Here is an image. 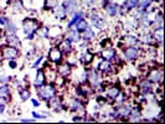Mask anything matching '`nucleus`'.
Returning <instances> with one entry per match:
<instances>
[{
	"label": "nucleus",
	"instance_id": "obj_1",
	"mask_svg": "<svg viewBox=\"0 0 165 124\" xmlns=\"http://www.w3.org/2000/svg\"><path fill=\"white\" fill-rule=\"evenodd\" d=\"M37 25L34 20H26L24 21V31L26 34H29V39H32V32L36 30Z\"/></svg>",
	"mask_w": 165,
	"mask_h": 124
},
{
	"label": "nucleus",
	"instance_id": "obj_2",
	"mask_svg": "<svg viewBox=\"0 0 165 124\" xmlns=\"http://www.w3.org/2000/svg\"><path fill=\"white\" fill-rule=\"evenodd\" d=\"M39 94H40L42 98H51V97H53V94H55V89L51 88V87H42V88H40Z\"/></svg>",
	"mask_w": 165,
	"mask_h": 124
},
{
	"label": "nucleus",
	"instance_id": "obj_3",
	"mask_svg": "<svg viewBox=\"0 0 165 124\" xmlns=\"http://www.w3.org/2000/svg\"><path fill=\"white\" fill-rule=\"evenodd\" d=\"M50 58L55 62H59L61 60V52L59 48H52L50 51Z\"/></svg>",
	"mask_w": 165,
	"mask_h": 124
},
{
	"label": "nucleus",
	"instance_id": "obj_4",
	"mask_svg": "<svg viewBox=\"0 0 165 124\" xmlns=\"http://www.w3.org/2000/svg\"><path fill=\"white\" fill-rule=\"evenodd\" d=\"M125 56H127L128 60H133V58H135V57L138 56V50L134 48V47L127 48V50H125Z\"/></svg>",
	"mask_w": 165,
	"mask_h": 124
},
{
	"label": "nucleus",
	"instance_id": "obj_5",
	"mask_svg": "<svg viewBox=\"0 0 165 124\" xmlns=\"http://www.w3.org/2000/svg\"><path fill=\"white\" fill-rule=\"evenodd\" d=\"M4 56L6 58H9V60H13V58H15L16 56H17V51H16L15 48H6L4 51Z\"/></svg>",
	"mask_w": 165,
	"mask_h": 124
},
{
	"label": "nucleus",
	"instance_id": "obj_6",
	"mask_svg": "<svg viewBox=\"0 0 165 124\" xmlns=\"http://www.w3.org/2000/svg\"><path fill=\"white\" fill-rule=\"evenodd\" d=\"M149 79H150V81H153V82H158V81H160V79H161V75H160L158 71H153V72L150 73Z\"/></svg>",
	"mask_w": 165,
	"mask_h": 124
},
{
	"label": "nucleus",
	"instance_id": "obj_7",
	"mask_svg": "<svg viewBox=\"0 0 165 124\" xmlns=\"http://www.w3.org/2000/svg\"><path fill=\"white\" fill-rule=\"evenodd\" d=\"M44 83V73L41 72V71H39V73H37V78H36V81H35V86H41Z\"/></svg>",
	"mask_w": 165,
	"mask_h": 124
},
{
	"label": "nucleus",
	"instance_id": "obj_8",
	"mask_svg": "<svg viewBox=\"0 0 165 124\" xmlns=\"http://www.w3.org/2000/svg\"><path fill=\"white\" fill-rule=\"evenodd\" d=\"M138 3H139V0H125L124 5H125L128 9H130V8H135V6L138 5Z\"/></svg>",
	"mask_w": 165,
	"mask_h": 124
},
{
	"label": "nucleus",
	"instance_id": "obj_9",
	"mask_svg": "<svg viewBox=\"0 0 165 124\" xmlns=\"http://www.w3.org/2000/svg\"><path fill=\"white\" fill-rule=\"evenodd\" d=\"M103 20L102 19H98V17H93V25L96 26V27H98V29H102L103 27Z\"/></svg>",
	"mask_w": 165,
	"mask_h": 124
},
{
	"label": "nucleus",
	"instance_id": "obj_10",
	"mask_svg": "<svg viewBox=\"0 0 165 124\" xmlns=\"http://www.w3.org/2000/svg\"><path fill=\"white\" fill-rule=\"evenodd\" d=\"M8 41H9L11 45H14V46H19V45H20L19 40L16 39L14 35H9V36H8Z\"/></svg>",
	"mask_w": 165,
	"mask_h": 124
},
{
	"label": "nucleus",
	"instance_id": "obj_11",
	"mask_svg": "<svg viewBox=\"0 0 165 124\" xmlns=\"http://www.w3.org/2000/svg\"><path fill=\"white\" fill-rule=\"evenodd\" d=\"M87 22H86V20H78V22H77V29L78 30H86L87 29Z\"/></svg>",
	"mask_w": 165,
	"mask_h": 124
},
{
	"label": "nucleus",
	"instance_id": "obj_12",
	"mask_svg": "<svg viewBox=\"0 0 165 124\" xmlns=\"http://www.w3.org/2000/svg\"><path fill=\"white\" fill-rule=\"evenodd\" d=\"M118 93H119V91H118V88H111L108 92H107V94H108V97H111V98H116L117 96H118Z\"/></svg>",
	"mask_w": 165,
	"mask_h": 124
},
{
	"label": "nucleus",
	"instance_id": "obj_13",
	"mask_svg": "<svg viewBox=\"0 0 165 124\" xmlns=\"http://www.w3.org/2000/svg\"><path fill=\"white\" fill-rule=\"evenodd\" d=\"M117 5H108V8H107V11L111 14V15H116V13H117Z\"/></svg>",
	"mask_w": 165,
	"mask_h": 124
},
{
	"label": "nucleus",
	"instance_id": "obj_14",
	"mask_svg": "<svg viewBox=\"0 0 165 124\" xmlns=\"http://www.w3.org/2000/svg\"><path fill=\"white\" fill-rule=\"evenodd\" d=\"M65 14H66V9H65V8H59V9L56 10V16L60 17V19H62V17L65 16Z\"/></svg>",
	"mask_w": 165,
	"mask_h": 124
},
{
	"label": "nucleus",
	"instance_id": "obj_15",
	"mask_svg": "<svg viewBox=\"0 0 165 124\" xmlns=\"http://www.w3.org/2000/svg\"><path fill=\"white\" fill-rule=\"evenodd\" d=\"M103 56H104V58H112V57H114V51L113 50H107L103 52Z\"/></svg>",
	"mask_w": 165,
	"mask_h": 124
},
{
	"label": "nucleus",
	"instance_id": "obj_16",
	"mask_svg": "<svg viewBox=\"0 0 165 124\" xmlns=\"http://www.w3.org/2000/svg\"><path fill=\"white\" fill-rule=\"evenodd\" d=\"M68 41H78V34L75 32V31H71L70 35H68Z\"/></svg>",
	"mask_w": 165,
	"mask_h": 124
},
{
	"label": "nucleus",
	"instance_id": "obj_17",
	"mask_svg": "<svg viewBox=\"0 0 165 124\" xmlns=\"http://www.w3.org/2000/svg\"><path fill=\"white\" fill-rule=\"evenodd\" d=\"M109 67H111V65H109V62L108 61H103L99 63V68L101 70H103V71H107V70H109Z\"/></svg>",
	"mask_w": 165,
	"mask_h": 124
},
{
	"label": "nucleus",
	"instance_id": "obj_18",
	"mask_svg": "<svg viewBox=\"0 0 165 124\" xmlns=\"http://www.w3.org/2000/svg\"><path fill=\"white\" fill-rule=\"evenodd\" d=\"M61 47H62V50H63L65 52H68V51L71 50V47H70V41H65V42H62Z\"/></svg>",
	"mask_w": 165,
	"mask_h": 124
},
{
	"label": "nucleus",
	"instance_id": "obj_19",
	"mask_svg": "<svg viewBox=\"0 0 165 124\" xmlns=\"http://www.w3.org/2000/svg\"><path fill=\"white\" fill-rule=\"evenodd\" d=\"M119 113L122 115H128V114L130 113V109L128 108V107H122V108L119 109Z\"/></svg>",
	"mask_w": 165,
	"mask_h": 124
},
{
	"label": "nucleus",
	"instance_id": "obj_20",
	"mask_svg": "<svg viewBox=\"0 0 165 124\" xmlns=\"http://www.w3.org/2000/svg\"><path fill=\"white\" fill-rule=\"evenodd\" d=\"M56 4H57L56 0H47V1H46V6H47V8H55Z\"/></svg>",
	"mask_w": 165,
	"mask_h": 124
},
{
	"label": "nucleus",
	"instance_id": "obj_21",
	"mask_svg": "<svg viewBox=\"0 0 165 124\" xmlns=\"http://www.w3.org/2000/svg\"><path fill=\"white\" fill-rule=\"evenodd\" d=\"M93 37V31L90 29H86L85 31V39H92Z\"/></svg>",
	"mask_w": 165,
	"mask_h": 124
},
{
	"label": "nucleus",
	"instance_id": "obj_22",
	"mask_svg": "<svg viewBox=\"0 0 165 124\" xmlns=\"http://www.w3.org/2000/svg\"><path fill=\"white\" fill-rule=\"evenodd\" d=\"M154 35H155V37L160 41V40H161V37H163V29L160 27L158 31H155V34H154Z\"/></svg>",
	"mask_w": 165,
	"mask_h": 124
},
{
	"label": "nucleus",
	"instance_id": "obj_23",
	"mask_svg": "<svg viewBox=\"0 0 165 124\" xmlns=\"http://www.w3.org/2000/svg\"><path fill=\"white\" fill-rule=\"evenodd\" d=\"M150 3H151V0H143V1H142V4H140V8H142V9H145Z\"/></svg>",
	"mask_w": 165,
	"mask_h": 124
},
{
	"label": "nucleus",
	"instance_id": "obj_24",
	"mask_svg": "<svg viewBox=\"0 0 165 124\" xmlns=\"http://www.w3.org/2000/svg\"><path fill=\"white\" fill-rule=\"evenodd\" d=\"M91 60H92V56H91L90 53H85V55H83V58H82L83 62H90Z\"/></svg>",
	"mask_w": 165,
	"mask_h": 124
},
{
	"label": "nucleus",
	"instance_id": "obj_25",
	"mask_svg": "<svg viewBox=\"0 0 165 124\" xmlns=\"http://www.w3.org/2000/svg\"><path fill=\"white\" fill-rule=\"evenodd\" d=\"M92 82L93 83H98L99 82V77H98L97 73H92Z\"/></svg>",
	"mask_w": 165,
	"mask_h": 124
},
{
	"label": "nucleus",
	"instance_id": "obj_26",
	"mask_svg": "<svg viewBox=\"0 0 165 124\" xmlns=\"http://www.w3.org/2000/svg\"><path fill=\"white\" fill-rule=\"evenodd\" d=\"M59 104H60V102H59L57 98H52V99H51V106H52V107H57Z\"/></svg>",
	"mask_w": 165,
	"mask_h": 124
},
{
	"label": "nucleus",
	"instance_id": "obj_27",
	"mask_svg": "<svg viewBox=\"0 0 165 124\" xmlns=\"http://www.w3.org/2000/svg\"><path fill=\"white\" fill-rule=\"evenodd\" d=\"M63 67H66V68H61L62 75H68V73H70V68H68L67 66H63Z\"/></svg>",
	"mask_w": 165,
	"mask_h": 124
},
{
	"label": "nucleus",
	"instance_id": "obj_28",
	"mask_svg": "<svg viewBox=\"0 0 165 124\" xmlns=\"http://www.w3.org/2000/svg\"><path fill=\"white\" fill-rule=\"evenodd\" d=\"M29 97H30V93L28 92V91L26 92H21V98L22 99H28Z\"/></svg>",
	"mask_w": 165,
	"mask_h": 124
},
{
	"label": "nucleus",
	"instance_id": "obj_29",
	"mask_svg": "<svg viewBox=\"0 0 165 124\" xmlns=\"http://www.w3.org/2000/svg\"><path fill=\"white\" fill-rule=\"evenodd\" d=\"M34 117H35V118H45L46 115H42V114H39V113L34 112Z\"/></svg>",
	"mask_w": 165,
	"mask_h": 124
},
{
	"label": "nucleus",
	"instance_id": "obj_30",
	"mask_svg": "<svg viewBox=\"0 0 165 124\" xmlns=\"http://www.w3.org/2000/svg\"><path fill=\"white\" fill-rule=\"evenodd\" d=\"M9 65H10V67H11V68H15V67H16V63L14 61H10V63H9Z\"/></svg>",
	"mask_w": 165,
	"mask_h": 124
},
{
	"label": "nucleus",
	"instance_id": "obj_31",
	"mask_svg": "<svg viewBox=\"0 0 165 124\" xmlns=\"http://www.w3.org/2000/svg\"><path fill=\"white\" fill-rule=\"evenodd\" d=\"M0 22H1V24H5V20H4L3 17H0Z\"/></svg>",
	"mask_w": 165,
	"mask_h": 124
},
{
	"label": "nucleus",
	"instance_id": "obj_32",
	"mask_svg": "<svg viewBox=\"0 0 165 124\" xmlns=\"http://www.w3.org/2000/svg\"><path fill=\"white\" fill-rule=\"evenodd\" d=\"M32 103H34L35 106H39V102H36V101H32Z\"/></svg>",
	"mask_w": 165,
	"mask_h": 124
}]
</instances>
